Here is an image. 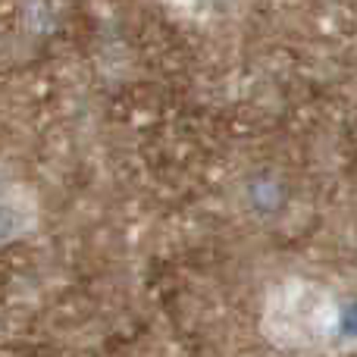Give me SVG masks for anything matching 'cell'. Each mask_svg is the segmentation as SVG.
I'll return each instance as SVG.
<instances>
[{
  "mask_svg": "<svg viewBox=\"0 0 357 357\" xmlns=\"http://www.w3.org/2000/svg\"><path fill=\"white\" fill-rule=\"evenodd\" d=\"M260 333L273 348L291 357H335L351 342L339 295L307 276H289L266 291Z\"/></svg>",
  "mask_w": 357,
  "mask_h": 357,
  "instance_id": "1",
  "label": "cell"
},
{
  "mask_svg": "<svg viewBox=\"0 0 357 357\" xmlns=\"http://www.w3.org/2000/svg\"><path fill=\"white\" fill-rule=\"evenodd\" d=\"M38 226L35 191L0 160V248L25 238Z\"/></svg>",
  "mask_w": 357,
  "mask_h": 357,
  "instance_id": "2",
  "label": "cell"
}]
</instances>
